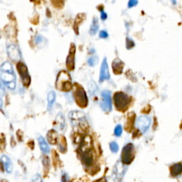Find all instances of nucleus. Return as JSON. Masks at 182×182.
<instances>
[{"label": "nucleus", "instance_id": "1", "mask_svg": "<svg viewBox=\"0 0 182 182\" xmlns=\"http://www.w3.org/2000/svg\"><path fill=\"white\" fill-rule=\"evenodd\" d=\"M69 119L75 132L84 133L88 128V122L84 113L78 110H73L69 112Z\"/></svg>", "mask_w": 182, "mask_h": 182}, {"label": "nucleus", "instance_id": "2", "mask_svg": "<svg viewBox=\"0 0 182 182\" xmlns=\"http://www.w3.org/2000/svg\"><path fill=\"white\" fill-rule=\"evenodd\" d=\"M0 76L3 83L7 88L14 90L16 88V77L12 64L9 62H4L0 68Z\"/></svg>", "mask_w": 182, "mask_h": 182}, {"label": "nucleus", "instance_id": "3", "mask_svg": "<svg viewBox=\"0 0 182 182\" xmlns=\"http://www.w3.org/2000/svg\"><path fill=\"white\" fill-rule=\"evenodd\" d=\"M56 88L61 91L68 92L73 88L71 78L70 74L66 70H61L57 75Z\"/></svg>", "mask_w": 182, "mask_h": 182}, {"label": "nucleus", "instance_id": "4", "mask_svg": "<svg viewBox=\"0 0 182 182\" xmlns=\"http://www.w3.org/2000/svg\"><path fill=\"white\" fill-rule=\"evenodd\" d=\"M114 103L117 110L125 112L131 103V98L123 92H117L114 95Z\"/></svg>", "mask_w": 182, "mask_h": 182}, {"label": "nucleus", "instance_id": "5", "mask_svg": "<svg viewBox=\"0 0 182 182\" xmlns=\"http://www.w3.org/2000/svg\"><path fill=\"white\" fill-rule=\"evenodd\" d=\"M73 87V97L75 100V103L80 107L85 108V107L88 106V99L84 88L77 83H74Z\"/></svg>", "mask_w": 182, "mask_h": 182}, {"label": "nucleus", "instance_id": "6", "mask_svg": "<svg viewBox=\"0 0 182 182\" xmlns=\"http://www.w3.org/2000/svg\"><path fill=\"white\" fill-rule=\"evenodd\" d=\"M135 157V146L132 143L126 144L122 149L121 154V162L123 164L129 165L132 162Z\"/></svg>", "mask_w": 182, "mask_h": 182}, {"label": "nucleus", "instance_id": "7", "mask_svg": "<svg viewBox=\"0 0 182 182\" xmlns=\"http://www.w3.org/2000/svg\"><path fill=\"white\" fill-rule=\"evenodd\" d=\"M101 100L100 101V106L105 112H109L112 110V98L111 93L108 91H104L101 93Z\"/></svg>", "mask_w": 182, "mask_h": 182}, {"label": "nucleus", "instance_id": "8", "mask_svg": "<svg viewBox=\"0 0 182 182\" xmlns=\"http://www.w3.org/2000/svg\"><path fill=\"white\" fill-rule=\"evenodd\" d=\"M127 168H125V164L122 163V162L118 161L115 164V167L112 171V179L115 182H121L122 179L126 172Z\"/></svg>", "mask_w": 182, "mask_h": 182}, {"label": "nucleus", "instance_id": "9", "mask_svg": "<svg viewBox=\"0 0 182 182\" xmlns=\"http://www.w3.org/2000/svg\"><path fill=\"white\" fill-rule=\"evenodd\" d=\"M17 68L19 75H20L22 82H23V84L26 87H29L31 83V78L26 66L24 63L19 62Z\"/></svg>", "mask_w": 182, "mask_h": 182}, {"label": "nucleus", "instance_id": "10", "mask_svg": "<svg viewBox=\"0 0 182 182\" xmlns=\"http://www.w3.org/2000/svg\"><path fill=\"white\" fill-rule=\"evenodd\" d=\"M151 125V118L146 115H141L137 119L136 127L142 134L145 133Z\"/></svg>", "mask_w": 182, "mask_h": 182}, {"label": "nucleus", "instance_id": "11", "mask_svg": "<svg viewBox=\"0 0 182 182\" xmlns=\"http://www.w3.org/2000/svg\"><path fill=\"white\" fill-rule=\"evenodd\" d=\"M75 46L74 43H71L70 46L68 55L66 59V67L69 71H72L75 68Z\"/></svg>", "mask_w": 182, "mask_h": 182}, {"label": "nucleus", "instance_id": "12", "mask_svg": "<svg viewBox=\"0 0 182 182\" xmlns=\"http://www.w3.org/2000/svg\"><path fill=\"white\" fill-rule=\"evenodd\" d=\"M109 68L108 64L107 62V59L104 58L102 64H101L100 67V77H99V81L100 83L105 81V80H109Z\"/></svg>", "mask_w": 182, "mask_h": 182}, {"label": "nucleus", "instance_id": "13", "mask_svg": "<svg viewBox=\"0 0 182 182\" xmlns=\"http://www.w3.org/2000/svg\"><path fill=\"white\" fill-rule=\"evenodd\" d=\"M7 54L11 60L17 61L21 59L20 51L16 45L10 44L7 46Z\"/></svg>", "mask_w": 182, "mask_h": 182}, {"label": "nucleus", "instance_id": "14", "mask_svg": "<svg viewBox=\"0 0 182 182\" xmlns=\"http://www.w3.org/2000/svg\"><path fill=\"white\" fill-rule=\"evenodd\" d=\"M92 139L90 136H85L80 142V151L81 153L88 152L91 149Z\"/></svg>", "mask_w": 182, "mask_h": 182}, {"label": "nucleus", "instance_id": "15", "mask_svg": "<svg viewBox=\"0 0 182 182\" xmlns=\"http://www.w3.org/2000/svg\"><path fill=\"white\" fill-rule=\"evenodd\" d=\"M81 160L83 164L86 167H90L93 164V155L91 150L88 152H85L82 153Z\"/></svg>", "mask_w": 182, "mask_h": 182}, {"label": "nucleus", "instance_id": "16", "mask_svg": "<svg viewBox=\"0 0 182 182\" xmlns=\"http://www.w3.org/2000/svg\"><path fill=\"white\" fill-rule=\"evenodd\" d=\"M125 64L122 61L119 59H116L112 62V70H113V73L116 74V75H119L122 73L123 70V68Z\"/></svg>", "mask_w": 182, "mask_h": 182}, {"label": "nucleus", "instance_id": "17", "mask_svg": "<svg viewBox=\"0 0 182 182\" xmlns=\"http://www.w3.org/2000/svg\"><path fill=\"white\" fill-rule=\"evenodd\" d=\"M55 126L58 130H61V131L64 130L66 127V122L63 115L59 114L56 116V120H55Z\"/></svg>", "mask_w": 182, "mask_h": 182}, {"label": "nucleus", "instance_id": "18", "mask_svg": "<svg viewBox=\"0 0 182 182\" xmlns=\"http://www.w3.org/2000/svg\"><path fill=\"white\" fill-rule=\"evenodd\" d=\"M46 138H47L48 142L51 144H56L58 142V133L56 130H51L48 132L46 135Z\"/></svg>", "mask_w": 182, "mask_h": 182}, {"label": "nucleus", "instance_id": "19", "mask_svg": "<svg viewBox=\"0 0 182 182\" xmlns=\"http://www.w3.org/2000/svg\"><path fill=\"white\" fill-rule=\"evenodd\" d=\"M1 160L2 162V164H4V167H5L6 171L8 173H11L13 170V164L11 161V159H9L7 156L6 155H2L1 157Z\"/></svg>", "mask_w": 182, "mask_h": 182}, {"label": "nucleus", "instance_id": "20", "mask_svg": "<svg viewBox=\"0 0 182 182\" xmlns=\"http://www.w3.org/2000/svg\"><path fill=\"white\" fill-rule=\"evenodd\" d=\"M182 172V165L181 162L173 164L170 167V173L172 176H177Z\"/></svg>", "mask_w": 182, "mask_h": 182}, {"label": "nucleus", "instance_id": "21", "mask_svg": "<svg viewBox=\"0 0 182 182\" xmlns=\"http://www.w3.org/2000/svg\"><path fill=\"white\" fill-rule=\"evenodd\" d=\"M38 144H39L40 148H41V151L45 154H48L50 152V148L49 144H47V142H46L44 138L43 137L40 136L38 137Z\"/></svg>", "mask_w": 182, "mask_h": 182}, {"label": "nucleus", "instance_id": "22", "mask_svg": "<svg viewBox=\"0 0 182 182\" xmlns=\"http://www.w3.org/2000/svg\"><path fill=\"white\" fill-rule=\"evenodd\" d=\"M135 119V115L134 112H130L129 113L128 116V119H127L126 125H125V129L128 130V132H130V130L132 128V125L134 124V121Z\"/></svg>", "mask_w": 182, "mask_h": 182}, {"label": "nucleus", "instance_id": "23", "mask_svg": "<svg viewBox=\"0 0 182 182\" xmlns=\"http://www.w3.org/2000/svg\"><path fill=\"white\" fill-rule=\"evenodd\" d=\"M56 93L54 91H50L48 94L47 96V100H48V110H50L53 107L55 100H56Z\"/></svg>", "mask_w": 182, "mask_h": 182}, {"label": "nucleus", "instance_id": "24", "mask_svg": "<svg viewBox=\"0 0 182 182\" xmlns=\"http://www.w3.org/2000/svg\"><path fill=\"white\" fill-rule=\"evenodd\" d=\"M99 26H98V20L96 17H94L92 22L91 27H90V34L92 36H94L96 33H97Z\"/></svg>", "mask_w": 182, "mask_h": 182}, {"label": "nucleus", "instance_id": "25", "mask_svg": "<svg viewBox=\"0 0 182 182\" xmlns=\"http://www.w3.org/2000/svg\"><path fill=\"white\" fill-rule=\"evenodd\" d=\"M59 147L61 152H66L67 149V143L66 138L64 137H61L59 142Z\"/></svg>", "mask_w": 182, "mask_h": 182}, {"label": "nucleus", "instance_id": "26", "mask_svg": "<svg viewBox=\"0 0 182 182\" xmlns=\"http://www.w3.org/2000/svg\"><path fill=\"white\" fill-rule=\"evenodd\" d=\"M98 63V57L96 56H93L90 57L88 60V63L90 66H95Z\"/></svg>", "mask_w": 182, "mask_h": 182}, {"label": "nucleus", "instance_id": "27", "mask_svg": "<svg viewBox=\"0 0 182 182\" xmlns=\"http://www.w3.org/2000/svg\"><path fill=\"white\" fill-rule=\"evenodd\" d=\"M109 149H110L111 152L113 153H117L119 150V146L115 142H112L109 143Z\"/></svg>", "mask_w": 182, "mask_h": 182}, {"label": "nucleus", "instance_id": "28", "mask_svg": "<svg viewBox=\"0 0 182 182\" xmlns=\"http://www.w3.org/2000/svg\"><path fill=\"white\" fill-rule=\"evenodd\" d=\"M89 85H91V86L88 87V88H89V91L90 93H91V96H93V95H95V93L97 91L98 87L97 85L95 84L94 82H91Z\"/></svg>", "mask_w": 182, "mask_h": 182}, {"label": "nucleus", "instance_id": "29", "mask_svg": "<svg viewBox=\"0 0 182 182\" xmlns=\"http://www.w3.org/2000/svg\"><path fill=\"white\" fill-rule=\"evenodd\" d=\"M122 133V128L120 125H117L114 130V134L116 137H120Z\"/></svg>", "mask_w": 182, "mask_h": 182}, {"label": "nucleus", "instance_id": "30", "mask_svg": "<svg viewBox=\"0 0 182 182\" xmlns=\"http://www.w3.org/2000/svg\"><path fill=\"white\" fill-rule=\"evenodd\" d=\"M135 46V43L132 39L127 38H126V47L128 49H132Z\"/></svg>", "mask_w": 182, "mask_h": 182}, {"label": "nucleus", "instance_id": "31", "mask_svg": "<svg viewBox=\"0 0 182 182\" xmlns=\"http://www.w3.org/2000/svg\"><path fill=\"white\" fill-rule=\"evenodd\" d=\"M5 137L4 135L0 134V149H3L5 147Z\"/></svg>", "mask_w": 182, "mask_h": 182}, {"label": "nucleus", "instance_id": "32", "mask_svg": "<svg viewBox=\"0 0 182 182\" xmlns=\"http://www.w3.org/2000/svg\"><path fill=\"white\" fill-rule=\"evenodd\" d=\"M53 1V4L56 7H62L63 6L64 0H51Z\"/></svg>", "mask_w": 182, "mask_h": 182}, {"label": "nucleus", "instance_id": "33", "mask_svg": "<svg viewBox=\"0 0 182 182\" xmlns=\"http://www.w3.org/2000/svg\"><path fill=\"white\" fill-rule=\"evenodd\" d=\"M31 182H43L42 178H41V175H40L39 174H36L32 178Z\"/></svg>", "mask_w": 182, "mask_h": 182}, {"label": "nucleus", "instance_id": "34", "mask_svg": "<svg viewBox=\"0 0 182 182\" xmlns=\"http://www.w3.org/2000/svg\"><path fill=\"white\" fill-rule=\"evenodd\" d=\"M138 0H129L128 6V8H132L134 6L137 5Z\"/></svg>", "mask_w": 182, "mask_h": 182}, {"label": "nucleus", "instance_id": "35", "mask_svg": "<svg viewBox=\"0 0 182 182\" xmlns=\"http://www.w3.org/2000/svg\"><path fill=\"white\" fill-rule=\"evenodd\" d=\"M99 37L100 38H107L108 37V33L105 30H102L100 31Z\"/></svg>", "mask_w": 182, "mask_h": 182}, {"label": "nucleus", "instance_id": "36", "mask_svg": "<svg viewBox=\"0 0 182 182\" xmlns=\"http://www.w3.org/2000/svg\"><path fill=\"white\" fill-rule=\"evenodd\" d=\"M100 14H100V18H101V19H102L103 21L106 20V19H107V14H106V13L104 12L103 9L100 11Z\"/></svg>", "mask_w": 182, "mask_h": 182}, {"label": "nucleus", "instance_id": "37", "mask_svg": "<svg viewBox=\"0 0 182 182\" xmlns=\"http://www.w3.org/2000/svg\"><path fill=\"white\" fill-rule=\"evenodd\" d=\"M61 181L62 182H69L68 177L67 174L63 173L62 174V177H61Z\"/></svg>", "mask_w": 182, "mask_h": 182}, {"label": "nucleus", "instance_id": "38", "mask_svg": "<svg viewBox=\"0 0 182 182\" xmlns=\"http://www.w3.org/2000/svg\"><path fill=\"white\" fill-rule=\"evenodd\" d=\"M93 182H107V179H106V177H102V178L100 179H98L97 180H95Z\"/></svg>", "mask_w": 182, "mask_h": 182}, {"label": "nucleus", "instance_id": "39", "mask_svg": "<svg viewBox=\"0 0 182 182\" xmlns=\"http://www.w3.org/2000/svg\"><path fill=\"white\" fill-rule=\"evenodd\" d=\"M43 40V38H42V36H38L36 38V42L37 43H39L40 42H41V41H42Z\"/></svg>", "mask_w": 182, "mask_h": 182}, {"label": "nucleus", "instance_id": "40", "mask_svg": "<svg viewBox=\"0 0 182 182\" xmlns=\"http://www.w3.org/2000/svg\"><path fill=\"white\" fill-rule=\"evenodd\" d=\"M4 94V88L2 87V85H1V83H0V96H2V95Z\"/></svg>", "mask_w": 182, "mask_h": 182}, {"label": "nucleus", "instance_id": "41", "mask_svg": "<svg viewBox=\"0 0 182 182\" xmlns=\"http://www.w3.org/2000/svg\"><path fill=\"white\" fill-rule=\"evenodd\" d=\"M2 105H3V102H2V100H1V98H0V107H2Z\"/></svg>", "mask_w": 182, "mask_h": 182}, {"label": "nucleus", "instance_id": "42", "mask_svg": "<svg viewBox=\"0 0 182 182\" xmlns=\"http://www.w3.org/2000/svg\"><path fill=\"white\" fill-rule=\"evenodd\" d=\"M172 3H173V4H176V0H172Z\"/></svg>", "mask_w": 182, "mask_h": 182}]
</instances>
